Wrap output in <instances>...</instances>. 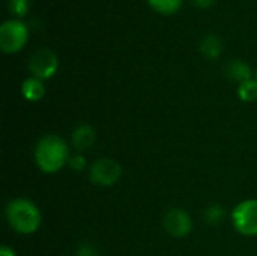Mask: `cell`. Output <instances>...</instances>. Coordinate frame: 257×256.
I'll use <instances>...</instances> for the list:
<instances>
[{
	"instance_id": "5bb4252c",
	"label": "cell",
	"mask_w": 257,
	"mask_h": 256,
	"mask_svg": "<svg viewBox=\"0 0 257 256\" xmlns=\"http://www.w3.org/2000/svg\"><path fill=\"white\" fill-rule=\"evenodd\" d=\"M8 8L17 17H24L29 9V2L27 0H8Z\"/></svg>"
},
{
	"instance_id": "d6986e66",
	"label": "cell",
	"mask_w": 257,
	"mask_h": 256,
	"mask_svg": "<svg viewBox=\"0 0 257 256\" xmlns=\"http://www.w3.org/2000/svg\"><path fill=\"white\" fill-rule=\"evenodd\" d=\"M0 256H15V252H14L11 247L3 246V247L0 249Z\"/></svg>"
},
{
	"instance_id": "2e32d148",
	"label": "cell",
	"mask_w": 257,
	"mask_h": 256,
	"mask_svg": "<svg viewBox=\"0 0 257 256\" xmlns=\"http://www.w3.org/2000/svg\"><path fill=\"white\" fill-rule=\"evenodd\" d=\"M68 164H69L74 170L80 172V170H83V169H84V166H86V160H84V157H83V155H72V157H69Z\"/></svg>"
},
{
	"instance_id": "30bf717a",
	"label": "cell",
	"mask_w": 257,
	"mask_h": 256,
	"mask_svg": "<svg viewBox=\"0 0 257 256\" xmlns=\"http://www.w3.org/2000/svg\"><path fill=\"white\" fill-rule=\"evenodd\" d=\"M226 74H227V77H230L233 81H238L239 84L251 80V69L242 60H232L226 66Z\"/></svg>"
},
{
	"instance_id": "8992f818",
	"label": "cell",
	"mask_w": 257,
	"mask_h": 256,
	"mask_svg": "<svg viewBox=\"0 0 257 256\" xmlns=\"http://www.w3.org/2000/svg\"><path fill=\"white\" fill-rule=\"evenodd\" d=\"M57 66H59L57 56L48 48H41L35 51L29 62V68L32 74L39 80L51 78L56 74Z\"/></svg>"
},
{
	"instance_id": "e0dca14e",
	"label": "cell",
	"mask_w": 257,
	"mask_h": 256,
	"mask_svg": "<svg viewBox=\"0 0 257 256\" xmlns=\"http://www.w3.org/2000/svg\"><path fill=\"white\" fill-rule=\"evenodd\" d=\"M96 253H95V250L90 247V246H81L80 247V250H78V253H77V256H95Z\"/></svg>"
},
{
	"instance_id": "ba28073f",
	"label": "cell",
	"mask_w": 257,
	"mask_h": 256,
	"mask_svg": "<svg viewBox=\"0 0 257 256\" xmlns=\"http://www.w3.org/2000/svg\"><path fill=\"white\" fill-rule=\"evenodd\" d=\"M96 134L90 125H80L72 134V143L77 151H86L95 143Z\"/></svg>"
},
{
	"instance_id": "ac0fdd59",
	"label": "cell",
	"mask_w": 257,
	"mask_h": 256,
	"mask_svg": "<svg viewBox=\"0 0 257 256\" xmlns=\"http://www.w3.org/2000/svg\"><path fill=\"white\" fill-rule=\"evenodd\" d=\"M214 2H215V0H194V3H196L197 8H205V9L209 8V6H212Z\"/></svg>"
},
{
	"instance_id": "9c48e42d",
	"label": "cell",
	"mask_w": 257,
	"mask_h": 256,
	"mask_svg": "<svg viewBox=\"0 0 257 256\" xmlns=\"http://www.w3.org/2000/svg\"><path fill=\"white\" fill-rule=\"evenodd\" d=\"M21 94L27 101H39L45 95V86L39 78L32 77L23 81Z\"/></svg>"
},
{
	"instance_id": "3957f363",
	"label": "cell",
	"mask_w": 257,
	"mask_h": 256,
	"mask_svg": "<svg viewBox=\"0 0 257 256\" xmlns=\"http://www.w3.org/2000/svg\"><path fill=\"white\" fill-rule=\"evenodd\" d=\"M27 26L20 20H9L0 26V48L5 53H17L27 42Z\"/></svg>"
},
{
	"instance_id": "ffe728a7",
	"label": "cell",
	"mask_w": 257,
	"mask_h": 256,
	"mask_svg": "<svg viewBox=\"0 0 257 256\" xmlns=\"http://www.w3.org/2000/svg\"><path fill=\"white\" fill-rule=\"evenodd\" d=\"M256 80H257V78H256Z\"/></svg>"
},
{
	"instance_id": "7a4b0ae2",
	"label": "cell",
	"mask_w": 257,
	"mask_h": 256,
	"mask_svg": "<svg viewBox=\"0 0 257 256\" xmlns=\"http://www.w3.org/2000/svg\"><path fill=\"white\" fill-rule=\"evenodd\" d=\"M6 217L9 225L18 234H33L41 225V213L38 207L27 199H15L6 208Z\"/></svg>"
},
{
	"instance_id": "6da1fadb",
	"label": "cell",
	"mask_w": 257,
	"mask_h": 256,
	"mask_svg": "<svg viewBox=\"0 0 257 256\" xmlns=\"http://www.w3.org/2000/svg\"><path fill=\"white\" fill-rule=\"evenodd\" d=\"M35 158L42 172L56 174L69 160L68 145L62 137L56 134H47L38 142Z\"/></svg>"
},
{
	"instance_id": "4fadbf2b",
	"label": "cell",
	"mask_w": 257,
	"mask_h": 256,
	"mask_svg": "<svg viewBox=\"0 0 257 256\" xmlns=\"http://www.w3.org/2000/svg\"><path fill=\"white\" fill-rule=\"evenodd\" d=\"M148 2L155 11H158L161 14H166V15L176 12L181 8V3H182V0H148Z\"/></svg>"
},
{
	"instance_id": "8fae6325",
	"label": "cell",
	"mask_w": 257,
	"mask_h": 256,
	"mask_svg": "<svg viewBox=\"0 0 257 256\" xmlns=\"http://www.w3.org/2000/svg\"><path fill=\"white\" fill-rule=\"evenodd\" d=\"M200 51L208 59H217L221 53V39L217 35H206L200 44Z\"/></svg>"
},
{
	"instance_id": "277c9868",
	"label": "cell",
	"mask_w": 257,
	"mask_h": 256,
	"mask_svg": "<svg viewBox=\"0 0 257 256\" xmlns=\"http://www.w3.org/2000/svg\"><path fill=\"white\" fill-rule=\"evenodd\" d=\"M232 222L238 232L242 235H257V201L250 199L238 204L232 213Z\"/></svg>"
},
{
	"instance_id": "7c38bea8",
	"label": "cell",
	"mask_w": 257,
	"mask_h": 256,
	"mask_svg": "<svg viewBox=\"0 0 257 256\" xmlns=\"http://www.w3.org/2000/svg\"><path fill=\"white\" fill-rule=\"evenodd\" d=\"M238 95L242 101L245 103H251L257 100V80H248L239 84L238 88Z\"/></svg>"
},
{
	"instance_id": "5b68a950",
	"label": "cell",
	"mask_w": 257,
	"mask_h": 256,
	"mask_svg": "<svg viewBox=\"0 0 257 256\" xmlns=\"http://www.w3.org/2000/svg\"><path fill=\"white\" fill-rule=\"evenodd\" d=\"M122 175V166L114 161L113 158H99L98 161L93 163L90 169V180L93 184L102 186V187H110L119 181Z\"/></svg>"
},
{
	"instance_id": "52a82bcc",
	"label": "cell",
	"mask_w": 257,
	"mask_h": 256,
	"mask_svg": "<svg viewBox=\"0 0 257 256\" xmlns=\"http://www.w3.org/2000/svg\"><path fill=\"white\" fill-rule=\"evenodd\" d=\"M163 223H164L166 231L170 235L178 237V238L187 237L193 229L190 216L184 210H179V208H173V210L167 211L163 219Z\"/></svg>"
},
{
	"instance_id": "9a60e30c",
	"label": "cell",
	"mask_w": 257,
	"mask_h": 256,
	"mask_svg": "<svg viewBox=\"0 0 257 256\" xmlns=\"http://www.w3.org/2000/svg\"><path fill=\"white\" fill-rule=\"evenodd\" d=\"M205 216H206V220H208L209 223L217 225V223H220V222L223 220V217H224V210H223L220 205H212V207H209V208L206 210Z\"/></svg>"
}]
</instances>
